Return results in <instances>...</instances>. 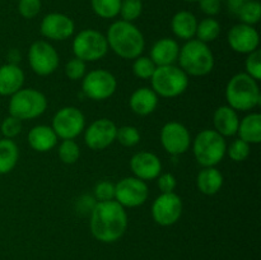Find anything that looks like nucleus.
Wrapping results in <instances>:
<instances>
[{"label": "nucleus", "instance_id": "obj_32", "mask_svg": "<svg viewBox=\"0 0 261 260\" xmlns=\"http://www.w3.org/2000/svg\"><path fill=\"white\" fill-rule=\"evenodd\" d=\"M155 68H157L155 64L148 56H138L137 59H134V63H133V73L137 78L140 79L152 78Z\"/></svg>", "mask_w": 261, "mask_h": 260}, {"label": "nucleus", "instance_id": "obj_19", "mask_svg": "<svg viewBox=\"0 0 261 260\" xmlns=\"http://www.w3.org/2000/svg\"><path fill=\"white\" fill-rule=\"evenodd\" d=\"M180 46L173 38H161L150 48V56L155 66L172 65L177 61Z\"/></svg>", "mask_w": 261, "mask_h": 260}, {"label": "nucleus", "instance_id": "obj_41", "mask_svg": "<svg viewBox=\"0 0 261 260\" xmlns=\"http://www.w3.org/2000/svg\"><path fill=\"white\" fill-rule=\"evenodd\" d=\"M157 185L158 189L162 191L163 194L166 193H173L176 189V185H177V181H176V177L172 175V173H161L158 176Z\"/></svg>", "mask_w": 261, "mask_h": 260}, {"label": "nucleus", "instance_id": "obj_33", "mask_svg": "<svg viewBox=\"0 0 261 260\" xmlns=\"http://www.w3.org/2000/svg\"><path fill=\"white\" fill-rule=\"evenodd\" d=\"M143 2L142 0H121L120 5V13L122 20L126 22H134L142 15Z\"/></svg>", "mask_w": 261, "mask_h": 260}, {"label": "nucleus", "instance_id": "obj_5", "mask_svg": "<svg viewBox=\"0 0 261 260\" xmlns=\"http://www.w3.org/2000/svg\"><path fill=\"white\" fill-rule=\"evenodd\" d=\"M191 144L196 162L203 167H216L226 155L227 143L216 130H201Z\"/></svg>", "mask_w": 261, "mask_h": 260}, {"label": "nucleus", "instance_id": "obj_17", "mask_svg": "<svg viewBox=\"0 0 261 260\" xmlns=\"http://www.w3.org/2000/svg\"><path fill=\"white\" fill-rule=\"evenodd\" d=\"M227 41L234 53L247 55L259 48L260 36L254 25L239 23L228 31Z\"/></svg>", "mask_w": 261, "mask_h": 260}, {"label": "nucleus", "instance_id": "obj_1", "mask_svg": "<svg viewBox=\"0 0 261 260\" xmlns=\"http://www.w3.org/2000/svg\"><path fill=\"white\" fill-rule=\"evenodd\" d=\"M127 214L116 200L97 201L91 211V232L101 242L111 244L124 236Z\"/></svg>", "mask_w": 261, "mask_h": 260}, {"label": "nucleus", "instance_id": "obj_45", "mask_svg": "<svg viewBox=\"0 0 261 260\" xmlns=\"http://www.w3.org/2000/svg\"><path fill=\"white\" fill-rule=\"evenodd\" d=\"M185 2H190V3H195V2H199V0H185Z\"/></svg>", "mask_w": 261, "mask_h": 260}, {"label": "nucleus", "instance_id": "obj_25", "mask_svg": "<svg viewBox=\"0 0 261 260\" xmlns=\"http://www.w3.org/2000/svg\"><path fill=\"white\" fill-rule=\"evenodd\" d=\"M223 175L217 167H203L196 176L198 190L204 195H216L223 186Z\"/></svg>", "mask_w": 261, "mask_h": 260}, {"label": "nucleus", "instance_id": "obj_7", "mask_svg": "<svg viewBox=\"0 0 261 260\" xmlns=\"http://www.w3.org/2000/svg\"><path fill=\"white\" fill-rule=\"evenodd\" d=\"M47 109V98L35 88H20L9 99V115L20 121L40 117Z\"/></svg>", "mask_w": 261, "mask_h": 260}, {"label": "nucleus", "instance_id": "obj_22", "mask_svg": "<svg viewBox=\"0 0 261 260\" xmlns=\"http://www.w3.org/2000/svg\"><path fill=\"white\" fill-rule=\"evenodd\" d=\"M130 109L139 116L150 115L158 106V96L152 88L142 87L133 92L129 99Z\"/></svg>", "mask_w": 261, "mask_h": 260}, {"label": "nucleus", "instance_id": "obj_29", "mask_svg": "<svg viewBox=\"0 0 261 260\" xmlns=\"http://www.w3.org/2000/svg\"><path fill=\"white\" fill-rule=\"evenodd\" d=\"M93 12L103 19H112L120 13L121 0H91Z\"/></svg>", "mask_w": 261, "mask_h": 260}, {"label": "nucleus", "instance_id": "obj_46", "mask_svg": "<svg viewBox=\"0 0 261 260\" xmlns=\"http://www.w3.org/2000/svg\"><path fill=\"white\" fill-rule=\"evenodd\" d=\"M221 2H222V0H221Z\"/></svg>", "mask_w": 261, "mask_h": 260}, {"label": "nucleus", "instance_id": "obj_28", "mask_svg": "<svg viewBox=\"0 0 261 260\" xmlns=\"http://www.w3.org/2000/svg\"><path fill=\"white\" fill-rule=\"evenodd\" d=\"M221 35V23L213 17L204 18L203 20L198 22V27H196V40L201 41L204 43L213 42L218 38Z\"/></svg>", "mask_w": 261, "mask_h": 260}, {"label": "nucleus", "instance_id": "obj_34", "mask_svg": "<svg viewBox=\"0 0 261 260\" xmlns=\"http://www.w3.org/2000/svg\"><path fill=\"white\" fill-rule=\"evenodd\" d=\"M116 140L124 147H134L140 142V133L135 126L125 125V126L117 127Z\"/></svg>", "mask_w": 261, "mask_h": 260}, {"label": "nucleus", "instance_id": "obj_9", "mask_svg": "<svg viewBox=\"0 0 261 260\" xmlns=\"http://www.w3.org/2000/svg\"><path fill=\"white\" fill-rule=\"evenodd\" d=\"M117 89V81L111 71L94 69L82 79V91L86 97L93 101H105L114 96Z\"/></svg>", "mask_w": 261, "mask_h": 260}, {"label": "nucleus", "instance_id": "obj_38", "mask_svg": "<svg viewBox=\"0 0 261 260\" xmlns=\"http://www.w3.org/2000/svg\"><path fill=\"white\" fill-rule=\"evenodd\" d=\"M22 121L17 117L9 115L8 117H5L3 120L2 125H0V130H2L3 137L7 138V139H13L17 135H19L22 133Z\"/></svg>", "mask_w": 261, "mask_h": 260}, {"label": "nucleus", "instance_id": "obj_6", "mask_svg": "<svg viewBox=\"0 0 261 260\" xmlns=\"http://www.w3.org/2000/svg\"><path fill=\"white\" fill-rule=\"evenodd\" d=\"M150 82H152V89L157 93V96L173 98L182 94L188 89L189 75L180 66L172 64V65L157 66Z\"/></svg>", "mask_w": 261, "mask_h": 260}, {"label": "nucleus", "instance_id": "obj_36", "mask_svg": "<svg viewBox=\"0 0 261 260\" xmlns=\"http://www.w3.org/2000/svg\"><path fill=\"white\" fill-rule=\"evenodd\" d=\"M245 73L249 74L251 78L259 82L261 79V53L260 50H255L254 53L247 54V58L245 60Z\"/></svg>", "mask_w": 261, "mask_h": 260}, {"label": "nucleus", "instance_id": "obj_12", "mask_svg": "<svg viewBox=\"0 0 261 260\" xmlns=\"http://www.w3.org/2000/svg\"><path fill=\"white\" fill-rule=\"evenodd\" d=\"M149 196V189L145 181L130 176L124 177L115 185V199L124 208H137L143 205Z\"/></svg>", "mask_w": 261, "mask_h": 260}, {"label": "nucleus", "instance_id": "obj_43", "mask_svg": "<svg viewBox=\"0 0 261 260\" xmlns=\"http://www.w3.org/2000/svg\"><path fill=\"white\" fill-rule=\"evenodd\" d=\"M226 2H227V8H228L229 13L237 15L239 14L240 9L244 7V4L247 2V0H226Z\"/></svg>", "mask_w": 261, "mask_h": 260}, {"label": "nucleus", "instance_id": "obj_30", "mask_svg": "<svg viewBox=\"0 0 261 260\" xmlns=\"http://www.w3.org/2000/svg\"><path fill=\"white\" fill-rule=\"evenodd\" d=\"M237 17L245 24L255 25L259 23L261 18V4L259 0H247L244 7L240 9Z\"/></svg>", "mask_w": 261, "mask_h": 260}, {"label": "nucleus", "instance_id": "obj_21", "mask_svg": "<svg viewBox=\"0 0 261 260\" xmlns=\"http://www.w3.org/2000/svg\"><path fill=\"white\" fill-rule=\"evenodd\" d=\"M214 130L222 137H233L237 134L240 125V117L236 110L228 105L221 106L216 110L213 115Z\"/></svg>", "mask_w": 261, "mask_h": 260}, {"label": "nucleus", "instance_id": "obj_39", "mask_svg": "<svg viewBox=\"0 0 261 260\" xmlns=\"http://www.w3.org/2000/svg\"><path fill=\"white\" fill-rule=\"evenodd\" d=\"M42 3L41 0H19L18 2V12L25 19H32L37 17L41 12Z\"/></svg>", "mask_w": 261, "mask_h": 260}, {"label": "nucleus", "instance_id": "obj_40", "mask_svg": "<svg viewBox=\"0 0 261 260\" xmlns=\"http://www.w3.org/2000/svg\"><path fill=\"white\" fill-rule=\"evenodd\" d=\"M94 199L97 201H109L115 199V185L111 181H101L94 186Z\"/></svg>", "mask_w": 261, "mask_h": 260}, {"label": "nucleus", "instance_id": "obj_8", "mask_svg": "<svg viewBox=\"0 0 261 260\" xmlns=\"http://www.w3.org/2000/svg\"><path fill=\"white\" fill-rule=\"evenodd\" d=\"M74 58L83 60L84 63H93L105 58L109 51L106 36L96 30H83L73 40Z\"/></svg>", "mask_w": 261, "mask_h": 260}, {"label": "nucleus", "instance_id": "obj_37", "mask_svg": "<svg viewBox=\"0 0 261 260\" xmlns=\"http://www.w3.org/2000/svg\"><path fill=\"white\" fill-rule=\"evenodd\" d=\"M65 74L70 81H81L87 74V63L78 58H73L66 63Z\"/></svg>", "mask_w": 261, "mask_h": 260}, {"label": "nucleus", "instance_id": "obj_27", "mask_svg": "<svg viewBox=\"0 0 261 260\" xmlns=\"http://www.w3.org/2000/svg\"><path fill=\"white\" fill-rule=\"evenodd\" d=\"M19 149L13 139H0V175H7L17 166Z\"/></svg>", "mask_w": 261, "mask_h": 260}, {"label": "nucleus", "instance_id": "obj_16", "mask_svg": "<svg viewBox=\"0 0 261 260\" xmlns=\"http://www.w3.org/2000/svg\"><path fill=\"white\" fill-rule=\"evenodd\" d=\"M41 35L51 41H65L74 35L75 24L63 13H48L41 20Z\"/></svg>", "mask_w": 261, "mask_h": 260}, {"label": "nucleus", "instance_id": "obj_23", "mask_svg": "<svg viewBox=\"0 0 261 260\" xmlns=\"http://www.w3.org/2000/svg\"><path fill=\"white\" fill-rule=\"evenodd\" d=\"M28 144L36 152H48L58 144V135L55 134L51 126L37 125V126H33L28 133Z\"/></svg>", "mask_w": 261, "mask_h": 260}, {"label": "nucleus", "instance_id": "obj_3", "mask_svg": "<svg viewBox=\"0 0 261 260\" xmlns=\"http://www.w3.org/2000/svg\"><path fill=\"white\" fill-rule=\"evenodd\" d=\"M226 99L229 107L236 111H250L261 103L257 81L246 73L232 76L226 87Z\"/></svg>", "mask_w": 261, "mask_h": 260}, {"label": "nucleus", "instance_id": "obj_44", "mask_svg": "<svg viewBox=\"0 0 261 260\" xmlns=\"http://www.w3.org/2000/svg\"><path fill=\"white\" fill-rule=\"evenodd\" d=\"M8 58H9V63L10 64H18L20 61V53L15 48L10 50L8 53Z\"/></svg>", "mask_w": 261, "mask_h": 260}, {"label": "nucleus", "instance_id": "obj_15", "mask_svg": "<svg viewBox=\"0 0 261 260\" xmlns=\"http://www.w3.org/2000/svg\"><path fill=\"white\" fill-rule=\"evenodd\" d=\"M84 130V142L92 150L106 149L116 140V124L106 117L96 120Z\"/></svg>", "mask_w": 261, "mask_h": 260}, {"label": "nucleus", "instance_id": "obj_4", "mask_svg": "<svg viewBox=\"0 0 261 260\" xmlns=\"http://www.w3.org/2000/svg\"><path fill=\"white\" fill-rule=\"evenodd\" d=\"M177 61L180 63V68L188 75L193 76L208 75L216 64L208 43L201 42L196 38L186 41L185 45L180 47Z\"/></svg>", "mask_w": 261, "mask_h": 260}, {"label": "nucleus", "instance_id": "obj_14", "mask_svg": "<svg viewBox=\"0 0 261 260\" xmlns=\"http://www.w3.org/2000/svg\"><path fill=\"white\" fill-rule=\"evenodd\" d=\"M182 214V200L176 193L161 194L152 204V217L160 226H172Z\"/></svg>", "mask_w": 261, "mask_h": 260}, {"label": "nucleus", "instance_id": "obj_26", "mask_svg": "<svg viewBox=\"0 0 261 260\" xmlns=\"http://www.w3.org/2000/svg\"><path fill=\"white\" fill-rule=\"evenodd\" d=\"M237 135L250 145L259 144L261 142V115L259 112H251L240 120Z\"/></svg>", "mask_w": 261, "mask_h": 260}, {"label": "nucleus", "instance_id": "obj_11", "mask_svg": "<svg viewBox=\"0 0 261 260\" xmlns=\"http://www.w3.org/2000/svg\"><path fill=\"white\" fill-rule=\"evenodd\" d=\"M51 127L63 140L75 139L86 129V117L76 107H63L54 115Z\"/></svg>", "mask_w": 261, "mask_h": 260}, {"label": "nucleus", "instance_id": "obj_24", "mask_svg": "<svg viewBox=\"0 0 261 260\" xmlns=\"http://www.w3.org/2000/svg\"><path fill=\"white\" fill-rule=\"evenodd\" d=\"M198 19L189 10H180L176 13L171 20V28L173 35L184 41H189L195 37Z\"/></svg>", "mask_w": 261, "mask_h": 260}, {"label": "nucleus", "instance_id": "obj_31", "mask_svg": "<svg viewBox=\"0 0 261 260\" xmlns=\"http://www.w3.org/2000/svg\"><path fill=\"white\" fill-rule=\"evenodd\" d=\"M59 158L65 165H74L81 157V148L74 139H66L59 145Z\"/></svg>", "mask_w": 261, "mask_h": 260}, {"label": "nucleus", "instance_id": "obj_42", "mask_svg": "<svg viewBox=\"0 0 261 260\" xmlns=\"http://www.w3.org/2000/svg\"><path fill=\"white\" fill-rule=\"evenodd\" d=\"M201 12L208 17H214L221 12V0H199Z\"/></svg>", "mask_w": 261, "mask_h": 260}, {"label": "nucleus", "instance_id": "obj_10", "mask_svg": "<svg viewBox=\"0 0 261 260\" xmlns=\"http://www.w3.org/2000/svg\"><path fill=\"white\" fill-rule=\"evenodd\" d=\"M28 63L33 73L40 76H47L58 69L60 58L56 48L50 42L45 40H38L30 46Z\"/></svg>", "mask_w": 261, "mask_h": 260}, {"label": "nucleus", "instance_id": "obj_18", "mask_svg": "<svg viewBox=\"0 0 261 260\" xmlns=\"http://www.w3.org/2000/svg\"><path fill=\"white\" fill-rule=\"evenodd\" d=\"M130 168L135 177L143 181L154 180L162 172V162L157 154L152 152H138L130 160Z\"/></svg>", "mask_w": 261, "mask_h": 260}, {"label": "nucleus", "instance_id": "obj_2", "mask_svg": "<svg viewBox=\"0 0 261 260\" xmlns=\"http://www.w3.org/2000/svg\"><path fill=\"white\" fill-rule=\"evenodd\" d=\"M109 48L122 59H137L144 51L145 40L142 31L132 22L116 20L106 33Z\"/></svg>", "mask_w": 261, "mask_h": 260}, {"label": "nucleus", "instance_id": "obj_13", "mask_svg": "<svg viewBox=\"0 0 261 260\" xmlns=\"http://www.w3.org/2000/svg\"><path fill=\"white\" fill-rule=\"evenodd\" d=\"M191 135L188 127L178 121H170L161 130V143L166 152L171 155L184 154L190 148Z\"/></svg>", "mask_w": 261, "mask_h": 260}, {"label": "nucleus", "instance_id": "obj_20", "mask_svg": "<svg viewBox=\"0 0 261 260\" xmlns=\"http://www.w3.org/2000/svg\"><path fill=\"white\" fill-rule=\"evenodd\" d=\"M24 83V73L18 64H4L0 66V96H13Z\"/></svg>", "mask_w": 261, "mask_h": 260}, {"label": "nucleus", "instance_id": "obj_35", "mask_svg": "<svg viewBox=\"0 0 261 260\" xmlns=\"http://www.w3.org/2000/svg\"><path fill=\"white\" fill-rule=\"evenodd\" d=\"M250 150H251V148H250L249 143L244 142L239 138V139H234L227 147L226 153L233 162H242L250 155Z\"/></svg>", "mask_w": 261, "mask_h": 260}]
</instances>
